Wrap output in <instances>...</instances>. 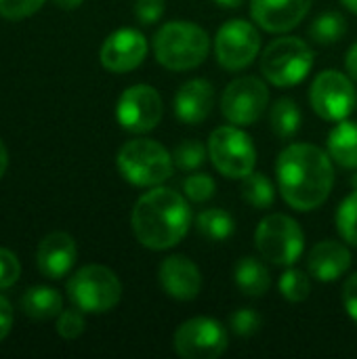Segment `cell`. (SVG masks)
<instances>
[{"label": "cell", "mask_w": 357, "mask_h": 359, "mask_svg": "<svg viewBox=\"0 0 357 359\" xmlns=\"http://www.w3.org/2000/svg\"><path fill=\"white\" fill-rule=\"evenodd\" d=\"M276 181L290 208L311 212L335 187V160L314 143H290L276 160Z\"/></svg>", "instance_id": "6da1fadb"}, {"label": "cell", "mask_w": 357, "mask_h": 359, "mask_svg": "<svg viewBox=\"0 0 357 359\" xmlns=\"http://www.w3.org/2000/svg\"><path fill=\"white\" fill-rule=\"evenodd\" d=\"M130 227L137 242L149 250L175 248L191 227L187 198L164 185L149 187L133 206Z\"/></svg>", "instance_id": "7a4b0ae2"}, {"label": "cell", "mask_w": 357, "mask_h": 359, "mask_svg": "<svg viewBox=\"0 0 357 359\" xmlns=\"http://www.w3.org/2000/svg\"><path fill=\"white\" fill-rule=\"evenodd\" d=\"M210 50V38L194 21L175 19L164 23L154 36L156 61L170 72H189L200 67Z\"/></svg>", "instance_id": "3957f363"}, {"label": "cell", "mask_w": 357, "mask_h": 359, "mask_svg": "<svg viewBox=\"0 0 357 359\" xmlns=\"http://www.w3.org/2000/svg\"><path fill=\"white\" fill-rule=\"evenodd\" d=\"M118 172L135 187H156L175 172V160L168 149L147 137L126 141L116 156Z\"/></svg>", "instance_id": "277c9868"}, {"label": "cell", "mask_w": 357, "mask_h": 359, "mask_svg": "<svg viewBox=\"0 0 357 359\" xmlns=\"http://www.w3.org/2000/svg\"><path fill=\"white\" fill-rule=\"evenodd\" d=\"M316 63L311 46L299 36H280L271 40L259 61L261 74L278 88L301 84Z\"/></svg>", "instance_id": "5b68a950"}, {"label": "cell", "mask_w": 357, "mask_h": 359, "mask_svg": "<svg viewBox=\"0 0 357 359\" xmlns=\"http://www.w3.org/2000/svg\"><path fill=\"white\" fill-rule=\"evenodd\" d=\"M255 246L267 263L278 267H290L303 255L305 233L297 219L284 212H274L257 225Z\"/></svg>", "instance_id": "8992f818"}, {"label": "cell", "mask_w": 357, "mask_h": 359, "mask_svg": "<svg viewBox=\"0 0 357 359\" xmlns=\"http://www.w3.org/2000/svg\"><path fill=\"white\" fill-rule=\"evenodd\" d=\"M208 160L225 179H244L255 172L257 166V147L248 133L242 126L227 124L210 133L208 141Z\"/></svg>", "instance_id": "52a82bcc"}, {"label": "cell", "mask_w": 357, "mask_h": 359, "mask_svg": "<svg viewBox=\"0 0 357 359\" xmlns=\"http://www.w3.org/2000/svg\"><path fill=\"white\" fill-rule=\"evenodd\" d=\"M67 294L84 313H107L120 303L122 284L109 267L84 265L69 278Z\"/></svg>", "instance_id": "ba28073f"}, {"label": "cell", "mask_w": 357, "mask_h": 359, "mask_svg": "<svg viewBox=\"0 0 357 359\" xmlns=\"http://www.w3.org/2000/svg\"><path fill=\"white\" fill-rule=\"evenodd\" d=\"M217 63L227 72L246 69L261 50V34L255 23L246 19H229L225 21L213 40Z\"/></svg>", "instance_id": "9c48e42d"}, {"label": "cell", "mask_w": 357, "mask_h": 359, "mask_svg": "<svg viewBox=\"0 0 357 359\" xmlns=\"http://www.w3.org/2000/svg\"><path fill=\"white\" fill-rule=\"evenodd\" d=\"M311 109L326 122H341L353 111L357 103L353 78L339 69L320 72L309 86Z\"/></svg>", "instance_id": "30bf717a"}, {"label": "cell", "mask_w": 357, "mask_h": 359, "mask_svg": "<svg viewBox=\"0 0 357 359\" xmlns=\"http://www.w3.org/2000/svg\"><path fill=\"white\" fill-rule=\"evenodd\" d=\"M269 107V88L257 76L231 80L221 95V114L229 124L250 126Z\"/></svg>", "instance_id": "8fae6325"}, {"label": "cell", "mask_w": 357, "mask_h": 359, "mask_svg": "<svg viewBox=\"0 0 357 359\" xmlns=\"http://www.w3.org/2000/svg\"><path fill=\"white\" fill-rule=\"evenodd\" d=\"M173 345L181 359H217L227 351L229 334L217 320L200 316L177 328Z\"/></svg>", "instance_id": "7c38bea8"}, {"label": "cell", "mask_w": 357, "mask_h": 359, "mask_svg": "<svg viewBox=\"0 0 357 359\" xmlns=\"http://www.w3.org/2000/svg\"><path fill=\"white\" fill-rule=\"evenodd\" d=\"M164 114V103L160 93L149 84H133L128 86L116 105L118 124L135 135H145L154 130Z\"/></svg>", "instance_id": "4fadbf2b"}, {"label": "cell", "mask_w": 357, "mask_h": 359, "mask_svg": "<svg viewBox=\"0 0 357 359\" xmlns=\"http://www.w3.org/2000/svg\"><path fill=\"white\" fill-rule=\"evenodd\" d=\"M147 38L135 27H122L109 34L99 50L101 65L112 74H126L137 69L147 57Z\"/></svg>", "instance_id": "5bb4252c"}, {"label": "cell", "mask_w": 357, "mask_h": 359, "mask_svg": "<svg viewBox=\"0 0 357 359\" xmlns=\"http://www.w3.org/2000/svg\"><path fill=\"white\" fill-rule=\"evenodd\" d=\"M311 4L314 0H250V17L269 34H286L307 17Z\"/></svg>", "instance_id": "9a60e30c"}, {"label": "cell", "mask_w": 357, "mask_h": 359, "mask_svg": "<svg viewBox=\"0 0 357 359\" xmlns=\"http://www.w3.org/2000/svg\"><path fill=\"white\" fill-rule=\"evenodd\" d=\"M158 280L166 297L175 301H194L202 290L200 267L185 255H170L160 263Z\"/></svg>", "instance_id": "2e32d148"}, {"label": "cell", "mask_w": 357, "mask_h": 359, "mask_svg": "<svg viewBox=\"0 0 357 359\" xmlns=\"http://www.w3.org/2000/svg\"><path fill=\"white\" fill-rule=\"evenodd\" d=\"M78 259V248L76 242L69 233L65 231H53L48 233L40 246H38V269L42 276L50 278V280H61L63 276H67L74 267Z\"/></svg>", "instance_id": "e0dca14e"}, {"label": "cell", "mask_w": 357, "mask_h": 359, "mask_svg": "<svg viewBox=\"0 0 357 359\" xmlns=\"http://www.w3.org/2000/svg\"><path fill=\"white\" fill-rule=\"evenodd\" d=\"M215 107V86L204 78L183 82L175 95V116L183 124L204 122Z\"/></svg>", "instance_id": "ac0fdd59"}, {"label": "cell", "mask_w": 357, "mask_h": 359, "mask_svg": "<svg viewBox=\"0 0 357 359\" xmlns=\"http://www.w3.org/2000/svg\"><path fill=\"white\" fill-rule=\"evenodd\" d=\"M351 269V252L339 240H324L307 255V271L318 282H337Z\"/></svg>", "instance_id": "d6986e66"}, {"label": "cell", "mask_w": 357, "mask_h": 359, "mask_svg": "<svg viewBox=\"0 0 357 359\" xmlns=\"http://www.w3.org/2000/svg\"><path fill=\"white\" fill-rule=\"evenodd\" d=\"M326 151L335 160V164L357 170V122L341 120L330 130L326 141Z\"/></svg>", "instance_id": "ffe728a7"}, {"label": "cell", "mask_w": 357, "mask_h": 359, "mask_svg": "<svg viewBox=\"0 0 357 359\" xmlns=\"http://www.w3.org/2000/svg\"><path fill=\"white\" fill-rule=\"evenodd\" d=\"M234 282L242 294L261 299L271 288L269 269L255 257H242L234 267Z\"/></svg>", "instance_id": "44dd1931"}, {"label": "cell", "mask_w": 357, "mask_h": 359, "mask_svg": "<svg viewBox=\"0 0 357 359\" xmlns=\"http://www.w3.org/2000/svg\"><path fill=\"white\" fill-rule=\"evenodd\" d=\"M21 309L25 316L34 320H50L57 318L63 309V299L55 288L48 286H34L25 290L21 297Z\"/></svg>", "instance_id": "7402d4cb"}, {"label": "cell", "mask_w": 357, "mask_h": 359, "mask_svg": "<svg viewBox=\"0 0 357 359\" xmlns=\"http://www.w3.org/2000/svg\"><path fill=\"white\" fill-rule=\"evenodd\" d=\"M269 126L278 139H282V141L292 139L301 128V109H299L297 101L290 97L278 99L269 111Z\"/></svg>", "instance_id": "603a6c76"}, {"label": "cell", "mask_w": 357, "mask_h": 359, "mask_svg": "<svg viewBox=\"0 0 357 359\" xmlns=\"http://www.w3.org/2000/svg\"><path fill=\"white\" fill-rule=\"evenodd\" d=\"M196 229L202 238L210 240V242H225L227 238H231L236 223L234 217L223 210V208H206L196 217Z\"/></svg>", "instance_id": "cb8c5ba5"}, {"label": "cell", "mask_w": 357, "mask_h": 359, "mask_svg": "<svg viewBox=\"0 0 357 359\" xmlns=\"http://www.w3.org/2000/svg\"><path fill=\"white\" fill-rule=\"evenodd\" d=\"M242 198L257 210H267L276 202V187L263 172H250L242 179Z\"/></svg>", "instance_id": "d4e9b609"}, {"label": "cell", "mask_w": 357, "mask_h": 359, "mask_svg": "<svg viewBox=\"0 0 357 359\" xmlns=\"http://www.w3.org/2000/svg\"><path fill=\"white\" fill-rule=\"evenodd\" d=\"M345 32H347V21L341 13H335V11L322 13L309 25V38L322 46L337 44L345 36Z\"/></svg>", "instance_id": "484cf974"}, {"label": "cell", "mask_w": 357, "mask_h": 359, "mask_svg": "<svg viewBox=\"0 0 357 359\" xmlns=\"http://www.w3.org/2000/svg\"><path fill=\"white\" fill-rule=\"evenodd\" d=\"M278 288H280L282 299H286L288 303H303L311 294V280H309V276L305 271L288 267L280 276Z\"/></svg>", "instance_id": "4316f807"}, {"label": "cell", "mask_w": 357, "mask_h": 359, "mask_svg": "<svg viewBox=\"0 0 357 359\" xmlns=\"http://www.w3.org/2000/svg\"><path fill=\"white\" fill-rule=\"evenodd\" d=\"M335 223L343 242L357 248V189L343 198V202L337 208Z\"/></svg>", "instance_id": "83f0119b"}, {"label": "cell", "mask_w": 357, "mask_h": 359, "mask_svg": "<svg viewBox=\"0 0 357 359\" xmlns=\"http://www.w3.org/2000/svg\"><path fill=\"white\" fill-rule=\"evenodd\" d=\"M206 158H208V147H204V143H200L198 139H185L173 151L175 166L181 168L183 172L198 170L206 162Z\"/></svg>", "instance_id": "f1b7e54d"}, {"label": "cell", "mask_w": 357, "mask_h": 359, "mask_svg": "<svg viewBox=\"0 0 357 359\" xmlns=\"http://www.w3.org/2000/svg\"><path fill=\"white\" fill-rule=\"evenodd\" d=\"M217 191V183L210 175L206 172H194L183 181V194L189 202L194 204H204L208 202Z\"/></svg>", "instance_id": "f546056e"}, {"label": "cell", "mask_w": 357, "mask_h": 359, "mask_svg": "<svg viewBox=\"0 0 357 359\" xmlns=\"http://www.w3.org/2000/svg\"><path fill=\"white\" fill-rule=\"evenodd\" d=\"M261 316L250 309V307H244V309H238L229 316V328L236 337H252L261 330Z\"/></svg>", "instance_id": "4dcf8cb0"}, {"label": "cell", "mask_w": 357, "mask_h": 359, "mask_svg": "<svg viewBox=\"0 0 357 359\" xmlns=\"http://www.w3.org/2000/svg\"><path fill=\"white\" fill-rule=\"evenodd\" d=\"M86 328L84 322V311L74 307V309H65L57 316V334L65 341H74L78 339Z\"/></svg>", "instance_id": "1f68e13d"}, {"label": "cell", "mask_w": 357, "mask_h": 359, "mask_svg": "<svg viewBox=\"0 0 357 359\" xmlns=\"http://www.w3.org/2000/svg\"><path fill=\"white\" fill-rule=\"evenodd\" d=\"M46 0H0V15L4 19L19 21V19L34 15L36 11H40V6Z\"/></svg>", "instance_id": "d6a6232c"}, {"label": "cell", "mask_w": 357, "mask_h": 359, "mask_svg": "<svg viewBox=\"0 0 357 359\" xmlns=\"http://www.w3.org/2000/svg\"><path fill=\"white\" fill-rule=\"evenodd\" d=\"M21 276V265L15 252L0 248V290L11 288Z\"/></svg>", "instance_id": "836d02e7"}, {"label": "cell", "mask_w": 357, "mask_h": 359, "mask_svg": "<svg viewBox=\"0 0 357 359\" xmlns=\"http://www.w3.org/2000/svg\"><path fill=\"white\" fill-rule=\"evenodd\" d=\"M166 8L164 0H135V17L143 25H154L162 19Z\"/></svg>", "instance_id": "e575fe53"}, {"label": "cell", "mask_w": 357, "mask_h": 359, "mask_svg": "<svg viewBox=\"0 0 357 359\" xmlns=\"http://www.w3.org/2000/svg\"><path fill=\"white\" fill-rule=\"evenodd\" d=\"M343 305L347 316L357 324V271L343 284Z\"/></svg>", "instance_id": "d590c367"}, {"label": "cell", "mask_w": 357, "mask_h": 359, "mask_svg": "<svg viewBox=\"0 0 357 359\" xmlns=\"http://www.w3.org/2000/svg\"><path fill=\"white\" fill-rule=\"evenodd\" d=\"M13 328V309L4 297H0V341L6 339V334Z\"/></svg>", "instance_id": "8d00e7d4"}, {"label": "cell", "mask_w": 357, "mask_h": 359, "mask_svg": "<svg viewBox=\"0 0 357 359\" xmlns=\"http://www.w3.org/2000/svg\"><path fill=\"white\" fill-rule=\"evenodd\" d=\"M345 69L353 78V82H357V42L349 46V50L345 55Z\"/></svg>", "instance_id": "74e56055"}, {"label": "cell", "mask_w": 357, "mask_h": 359, "mask_svg": "<svg viewBox=\"0 0 357 359\" xmlns=\"http://www.w3.org/2000/svg\"><path fill=\"white\" fill-rule=\"evenodd\" d=\"M6 168H8V151H6V145L0 139V179L6 172Z\"/></svg>", "instance_id": "f35d334b"}, {"label": "cell", "mask_w": 357, "mask_h": 359, "mask_svg": "<svg viewBox=\"0 0 357 359\" xmlns=\"http://www.w3.org/2000/svg\"><path fill=\"white\" fill-rule=\"evenodd\" d=\"M82 2H84V0H55V4H59V6L65 8V11H74V8H78Z\"/></svg>", "instance_id": "ab89813d"}, {"label": "cell", "mask_w": 357, "mask_h": 359, "mask_svg": "<svg viewBox=\"0 0 357 359\" xmlns=\"http://www.w3.org/2000/svg\"><path fill=\"white\" fill-rule=\"evenodd\" d=\"M213 2L223 6V8H238V6H242L244 0H213Z\"/></svg>", "instance_id": "60d3db41"}, {"label": "cell", "mask_w": 357, "mask_h": 359, "mask_svg": "<svg viewBox=\"0 0 357 359\" xmlns=\"http://www.w3.org/2000/svg\"><path fill=\"white\" fill-rule=\"evenodd\" d=\"M341 4H343L347 11H351L353 15H357V0H341Z\"/></svg>", "instance_id": "b9f144b4"}, {"label": "cell", "mask_w": 357, "mask_h": 359, "mask_svg": "<svg viewBox=\"0 0 357 359\" xmlns=\"http://www.w3.org/2000/svg\"><path fill=\"white\" fill-rule=\"evenodd\" d=\"M349 183H351V187H353V189H357V170H356V172H353V175H351Z\"/></svg>", "instance_id": "7bdbcfd3"}]
</instances>
